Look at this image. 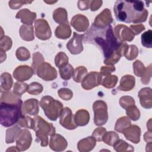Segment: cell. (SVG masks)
I'll list each match as a JSON object with an SVG mask.
<instances>
[{"label":"cell","mask_w":152,"mask_h":152,"mask_svg":"<svg viewBox=\"0 0 152 152\" xmlns=\"http://www.w3.org/2000/svg\"><path fill=\"white\" fill-rule=\"evenodd\" d=\"M83 40L100 48L105 58L104 63L106 65L116 64L121 56L124 55L126 45L116 38L112 26L102 27L94 23L83 35Z\"/></svg>","instance_id":"cell-1"},{"label":"cell","mask_w":152,"mask_h":152,"mask_svg":"<svg viewBox=\"0 0 152 152\" xmlns=\"http://www.w3.org/2000/svg\"><path fill=\"white\" fill-rule=\"evenodd\" d=\"M113 11L117 20L128 23L144 22L148 16V11L141 1H116Z\"/></svg>","instance_id":"cell-2"},{"label":"cell","mask_w":152,"mask_h":152,"mask_svg":"<svg viewBox=\"0 0 152 152\" xmlns=\"http://www.w3.org/2000/svg\"><path fill=\"white\" fill-rule=\"evenodd\" d=\"M22 103L21 99L15 102L1 101V124L2 126H11L23 117Z\"/></svg>","instance_id":"cell-3"},{"label":"cell","mask_w":152,"mask_h":152,"mask_svg":"<svg viewBox=\"0 0 152 152\" xmlns=\"http://www.w3.org/2000/svg\"><path fill=\"white\" fill-rule=\"evenodd\" d=\"M32 129L36 131V135L41 141V145L43 147L48 144V135H52L55 133V129L53 125L46 122L39 116L34 118Z\"/></svg>","instance_id":"cell-4"},{"label":"cell","mask_w":152,"mask_h":152,"mask_svg":"<svg viewBox=\"0 0 152 152\" xmlns=\"http://www.w3.org/2000/svg\"><path fill=\"white\" fill-rule=\"evenodd\" d=\"M40 105L43 109L45 115L51 121H55L61 115L63 110L62 104L49 96L42 97Z\"/></svg>","instance_id":"cell-5"},{"label":"cell","mask_w":152,"mask_h":152,"mask_svg":"<svg viewBox=\"0 0 152 152\" xmlns=\"http://www.w3.org/2000/svg\"><path fill=\"white\" fill-rule=\"evenodd\" d=\"M93 107L94 113V124L98 126L105 124L108 119L106 103L102 100H97L93 103Z\"/></svg>","instance_id":"cell-6"},{"label":"cell","mask_w":152,"mask_h":152,"mask_svg":"<svg viewBox=\"0 0 152 152\" xmlns=\"http://www.w3.org/2000/svg\"><path fill=\"white\" fill-rule=\"evenodd\" d=\"M37 75L45 81H50L57 77V72L55 68L49 64L43 62L38 66L37 70Z\"/></svg>","instance_id":"cell-7"},{"label":"cell","mask_w":152,"mask_h":152,"mask_svg":"<svg viewBox=\"0 0 152 152\" xmlns=\"http://www.w3.org/2000/svg\"><path fill=\"white\" fill-rule=\"evenodd\" d=\"M35 33L41 40L49 39L51 36V30L47 21L44 19H39L35 21Z\"/></svg>","instance_id":"cell-8"},{"label":"cell","mask_w":152,"mask_h":152,"mask_svg":"<svg viewBox=\"0 0 152 152\" xmlns=\"http://www.w3.org/2000/svg\"><path fill=\"white\" fill-rule=\"evenodd\" d=\"M83 35L74 32L72 37L66 44V48L71 53L76 55L81 53L83 50Z\"/></svg>","instance_id":"cell-9"},{"label":"cell","mask_w":152,"mask_h":152,"mask_svg":"<svg viewBox=\"0 0 152 152\" xmlns=\"http://www.w3.org/2000/svg\"><path fill=\"white\" fill-rule=\"evenodd\" d=\"M16 146L19 151H24L29 148L32 140L30 132L26 129L20 130L17 136Z\"/></svg>","instance_id":"cell-10"},{"label":"cell","mask_w":152,"mask_h":152,"mask_svg":"<svg viewBox=\"0 0 152 152\" xmlns=\"http://www.w3.org/2000/svg\"><path fill=\"white\" fill-rule=\"evenodd\" d=\"M60 124L68 129H74L77 127V125L75 124L74 119L71 110L69 107H65L62 113L60 115Z\"/></svg>","instance_id":"cell-11"},{"label":"cell","mask_w":152,"mask_h":152,"mask_svg":"<svg viewBox=\"0 0 152 152\" xmlns=\"http://www.w3.org/2000/svg\"><path fill=\"white\" fill-rule=\"evenodd\" d=\"M115 36L121 42L131 41L134 39L135 34L127 26L124 25H118L114 29Z\"/></svg>","instance_id":"cell-12"},{"label":"cell","mask_w":152,"mask_h":152,"mask_svg":"<svg viewBox=\"0 0 152 152\" xmlns=\"http://www.w3.org/2000/svg\"><path fill=\"white\" fill-rule=\"evenodd\" d=\"M101 74L97 72H91L83 80L81 85L83 88L90 90L100 84Z\"/></svg>","instance_id":"cell-13"},{"label":"cell","mask_w":152,"mask_h":152,"mask_svg":"<svg viewBox=\"0 0 152 152\" xmlns=\"http://www.w3.org/2000/svg\"><path fill=\"white\" fill-rule=\"evenodd\" d=\"M34 74V70L32 68L27 65L18 66L14 71V77L18 81L23 82L30 78Z\"/></svg>","instance_id":"cell-14"},{"label":"cell","mask_w":152,"mask_h":152,"mask_svg":"<svg viewBox=\"0 0 152 152\" xmlns=\"http://www.w3.org/2000/svg\"><path fill=\"white\" fill-rule=\"evenodd\" d=\"M50 148L54 151H63L67 146V141L59 134H53L50 137Z\"/></svg>","instance_id":"cell-15"},{"label":"cell","mask_w":152,"mask_h":152,"mask_svg":"<svg viewBox=\"0 0 152 152\" xmlns=\"http://www.w3.org/2000/svg\"><path fill=\"white\" fill-rule=\"evenodd\" d=\"M71 24L78 31H84L89 26V22L86 17L81 14H77L73 17Z\"/></svg>","instance_id":"cell-16"},{"label":"cell","mask_w":152,"mask_h":152,"mask_svg":"<svg viewBox=\"0 0 152 152\" xmlns=\"http://www.w3.org/2000/svg\"><path fill=\"white\" fill-rule=\"evenodd\" d=\"M151 89L149 87L142 88L138 93L140 104L145 109H151L152 107Z\"/></svg>","instance_id":"cell-17"},{"label":"cell","mask_w":152,"mask_h":152,"mask_svg":"<svg viewBox=\"0 0 152 152\" xmlns=\"http://www.w3.org/2000/svg\"><path fill=\"white\" fill-rule=\"evenodd\" d=\"M122 133L128 140H129L135 144L140 142L141 130L139 126L136 125H133L130 127L129 126L125 129Z\"/></svg>","instance_id":"cell-18"},{"label":"cell","mask_w":152,"mask_h":152,"mask_svg":"<svg viewBox=\"0 0 152 152\" xmlns=\"http://www.w3.org/2000/svg\"><path fill=\"white\" fill-rule=\"evenodd\" d=\"M39 102L35 99L26 100L23 104L22 111L24 115H36L39 112Z\"/></svg>","instance_id":"cell-19"},{"label":"cell","mask_w":152,"mask_h":152,"mask_svg":"<svg viewBox=\"0 0 152 152\" xmlns=\"http://www.w3.org/2000/svg\"><path fill=\"white\" fill-rule=\"evenodd\" d=\"M112 22V18L110 11L109 9L106 8L96 17L94 24L99 26L106 27L109 26Z\"/></svg>","instance_id":"cell-20"},{"label":"cell","mask_w":152,"mask_h":152,"mask_svg":"<svg viewBox=\"0 0 152 152\" xmlns=\"http://www.w3.org/2000/svg\"><path fill=\"white\" fill-rule=\"evenodd\" d=\"M17 18H20L23 23L31 26L36 18L35 12H32L27 8L23 9L17 12L16 15Z\"/></svg>","instance_id":"cell-21"},{"label":"cell","mask_w":152,"mask_h":152,"mask_svg":"<svg viewBox=\"0 0 152 152\" xmlns=\"http://www.w3.org/2000/svg\"><path fill=\"white\" fill-rule=\"evenodd\" d=\"M134 85L135 78L132 75H126L122 77L118 89L121 91H129L134 88Z\"/></svg>","instance_id":"cell-22"},{"label":"cell","mask_w":152,"mask_h":152,"mask_svg":"<svg viewBox=\"0 0 152 152\" xmlns=\"http://www.w3.org/2000/svg\"><path fill=\"white\" fill-rule=\"evenodd\" d=\"M96 145V139L93 137H88L78 142V148L80 151H88L91 150Z\"/></svg>","instance_id":"cell-23"},{"label":"cell","mask_w":152,"mask_h":152,"mask_svg":"<svg viewBox=\"0 0 152 152\" xmlns=\"http://www.w3.org/2000/svg\"><path fill=\"white\" fill-rule=\"evenodd\" d=\"M74 119L77 126H84L87 125L89 121V113L86 110H79L75 113Z\"/></svg>","instance_id":"cell-24"},{"label":"cell","mask_w":152,"mask_h":152,"mask_svg":"<svg viewBox=\"0 0 152 152\" xmlns=\"http://www.w3.org/2000/svg\"><path fill=\"white\" fill-rule=\"evenodd\" d=\"M71 30L68 23L61 24L55 30V36L59 39H66L71 36Z\"/></svg>","instance_id":"cell-25"},{"label":"cell","mask_w":152,"mask_h":152,"mask_svg":"<svg viewBox=\"0 0 152 152\" xmlns=\"http://www.w3.org/2000/svg\"><path fill=\"white\" fill-rule=\"evenodd\" d=\"M100 84L106 88H113L115 86L118 81V77L116 75H110V74H100Z\"/></svg>","instance_id":"cell-26"},{"label":"cell","mask_w":152,"mask_h":152,"mask_svg":"<svg viewBox=\"0 0 152 152\" xmlns=\"http://www.w3.org/2000/svg\"><path fill=\"white\" fill-rule=\"evenodd\" d=\"M20 36L22 39L26 41H31L34 39V34L33 29L32 25L31 26H21L20 30Z\"/></svg>","instance_id":"cell-27"},{"label":"cell","mask_w":152,"mask_h":152,"mask_svg":"<svg viewBox=\"0 0 152 152\" xmlns=\"http://www.w3.org/2000/svg\"><path fill=\"white\" fill-rule=\"evenodd\" d=\"M58 68L61 77L64 80H68L70 79L74 74L73 67L68 63L64 64Z\"/></svg>","instance_id":"cell-28"},{"label":"cell","mask_w":152,"mask_h":152,"mask_svg":"<svg viewBox=\"0 0 152 152\" xmlns=\"http://www.w3.org/2000/svg\"><path fill=\"white\" fill-rule=\"evenodd\" d=\"M53 17L54 20L59 24L68 23L67 12L64 8H59L56 9L53 12Z\"/></svg>","instance_id":"cell-29"},{"label":"cell","mask_w":152,"mask_h":152,"mask_svg":"<svg viewBox=\"0 0 152 152\" xmlns=\"http://www.w3.org/2000/svg\"><path fill=\"white\" fill-rule=\"evenodd\" d=\"M138 54V50L135 45H126L124 50V55L128 60H132L135 59Z\"/></svg>","instance_id":"cell-30"},{"label":"cell","mask_w":152,"mask_h":152,"mask_svg":"<svg viewBox=\"0 0 152 152\" xmlns=\"http://www.w3.org/2000/svg\"><path fill=\"white\" fill-rule=\"evenodd\" d=\"M131 125V122L127 117H122L119 119L115 125V129L120 132H123V131L128 128Z\"/></svg>","instance_id":"cell-31"},{"label":"cell","mask_w":152,"mask_h":152,"mask_svg":"<svg viewBox=\"0 0 152 152\" xmlns=\"http://www.w3.org/2000/svg\"><path fill=\"white\" fill-rule=\"evenodd\" d=\"M119 140L118 134L113 131L105 132L104 134L102 140L107 144L110 145H113L116 141Z\"/></svg>","instance_id":"cell-32"},{"label":"cell","mask_w":152,"mask_h":152,"mask_svg":"<svg viewBox=\"0 0 152 152\" xmlns=\"http://www.w3.org/2000/svg\"><path fill=\"white\" fill-rule=\"evenodd\" d=\"M141 44L147 48L152 47V31L148 30L141 35Z\"/></svg>","instance_id":"cell-33"},{"label":"cell","mask_w":152,"mask_h":152,"mask_svg":"<svg viewBox=\"0 0 152 152\" xmlns=\"http://www.w3.org/2000/svg\"><path fill=\"white\" fill-rule=\"evenodd\" d=\"M87 73V69L84 66H79L74 71L73 79L77 83H80Z\"/></svg>","instance_id":"cell-34"},{"label":"cell","mask_w":152,"mask_h":152,"mask_svg":"<svg viewBox=\"0 0 152 152\" xmlns=\"http://www.w3.org/2000/svg\"><path fill=\"white\" fill-rule=\"evenodd\" d=\"M126 115L130 119L133 121H137L139 119L140 116V112L138 109L135 105L129 106L126 109Z\"/></svg>","instance_id":"cell-35"},{"label":"cell","mask_w":152,"mask_h":152,"mask_svg":"<svg viewBox=\"0 0 152 152\" xmlns=\"http://www.w3.org/2000/svg\"><path fill=\"white\" fill-rule=\"evenodd\" d=\"M28 86L22 82H16L14 86V93L17 96H21L23 93L27 91Z\"/></svg>","instance_id":"cell-36"},{"label":"cell","mask_w":152,"mask_h":152,"mask_svg":"<svg viewBox=\"0 0 152 152\" xmlns=\"http://www.w3.org/2000/svg\"><path fill=\"white\" fill-rule=\"evenodd\" d=\"M16 56L20 61H26L30 58V55L28 50L24 47L18 48L16 51Z\"/></svg>","instance_id":"cell-37"},{"label":"cell","mask_w":152,"mask_h":152,"mask_svg":"<svg viewBox=\"0 0 152 152\" xmlns=\"http://www.w3.org/2000/svg\"><path fill=\"white\" fill-rule=\"evenodd\" d=\"M43 89V88L40 84L36 82H34L31 83L28 86L27 92L30 94L36 95V94H40L42 91Z\"/></svg>","instance_id":"cell-38"},{"label":"cell","mask_w":152,"mask_h":152,"mask_svg":"<svg viewBox=\"0 0 152 152\" xmlns=\"http://www.w3.org/2000/svg\"><path fill=\"white\" fill-rule=\"evenodd\" d=\"M133 68L134 71V74L138 77H141L144 75L146 69L144 65L141 63L140 61H136L133 64Z\"/></svg>","instance_id":"cell-39"},{"label":"cell","mask_w":152,"mask_h":152,"mask_svg":"<svg viewBox=\"0 0 152 152\" xmlns=\"http://www.w3.org/2000/svg\"><path fill=\"white\" fill-rule=\"evenodd\" d=\"M1 78L5 80L4 83H1V87L4 88L5 90L8 91L11 88L12 84V80L11 75L8 73H4L1 75Z\"/></svg>","instance_id":"cell-40"},{"label":"cell","mask_w":152,"mask_h":152,"mask_svg":"<svg viewBox=\"0 0 152 152\" xmlns=\"http://www.w3.org/2000/svg\"><path fill=\"white\" fill-rule=\"evenodd\" d=\"M68 62V58L65 53L59 52L56 55L55 59V65L58 67H59L64 64H67Z\"/></svg>","instance_id":"cell-41"},{"label":"cell","mask_w":152,"mask_h":152,"mask_svg":"<svg viewBox=\"0 0 152 152\" xmlns=\"http://www.w3.org/2000/svg\"><path fill=\"white\" fill-rule=\"evenodd\" d=\"M120 104L121 106L124 108L126 109L130 106L135 104L134 99L129 96H123L120 99Z\"/></svg>","instance_id":"cell-42"},{"label":"cell","mask_w":152,"mask_h":152,"mask_svg":"<svg viewBox=\"0 0 152 152\" xmlns=\"http://www.w3.org/2000/svg\"><path fill=\"white\" fill-rule=\"evenodd\" d=\"M59 97L65 100H68L72 97V92L68 88H61L58 91Z\"/></svg>","instance_id":"cell-43"},{"label":"cell","mask_w":152,"mask_h":152,"mask_svg":"<svg viewBox=\"0 0 152 152\" xmlns=\"http://www.w3.org/2000/svg\"><path fill=\"white\" fill-rule=\"evenodd\" d=\"M106 132V131L104 128H97L96 130L94 131L92 136L95 139H96L97 141H102L103 137Z\"/></svg>","instance_id":"cell-44"},{"label":"cell","mask_w":152,"mask_h":152,"mask_svg":"<svg viewBox=\"0 0 152 152\" xmlns=\"http://www.w3.org/2000/svg\"><path fill=\"white\" fill-rule=\"evenodd\" d=\"M131 30L132 31L134 34H138L142 31L145 30V27L142 24H138V25H131L130 26Z\"/></svg>","instance_id":"cell-45"},{"label":"cell","mask_w":152,"mask_h":152,"mask_svg":"<svg viewBox=\"0 0 152 152\" xmlns=\"http://www.w3.org/2000/svg\"><path fill=\"white\" fill-rule=\"evenodd\" d=\"M102 1H91L90 2V9L91 11L97 10L102 4Z\"/></svg>","instance_id":"cell-46"},{"label":"cell","mask_w":152,"mask_h":152,"mask_svg":"<svg viewBox=\"0 0 152 152\" xmlns=\"http://www.w3.org/2000/svg\"><path fill=\"white\" fill-rule=\"evenodd\" d=\"M90 1H78V7L80 9V10H86L88 8V5L87 4L89 3Z\"/></svg>","instance_id":"cell-47"},{"label":"cell","mask_w":152,"mask_h":152,"mask_svg":"<svg viewBox=\"0 0 152 152\" xmlns=\"http://www.w3.org/2000/svg\"><path fill=\"white\" fill-rule=\"evenodd\" d=\"M115 70V66H104L101 68V72L102 74H110V72L114 71Z\"/></svg>","instance_id":"cell-48"}]
</instances>
